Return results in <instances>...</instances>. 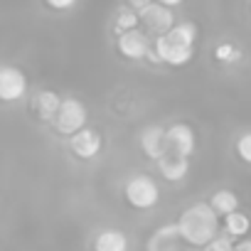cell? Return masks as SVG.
I'll return each instance as SVG.
<instances>
[{
  "mask_svg": "<svg viewBox=\"0 0 251 251\" xmlns=\"http://www.w3.org/2000/svg\"><path fill=\"white\" fill-rule=\"evenodd\" d=\"M214 59H217L219 64H236V62L244 59V52H241V47L234 45V42H219V45L214 47Z\"/></svg>",
  "mask_w": 251,
  "mask_h": 251,
  "instance_id": "cell-19",
  "label": "cell"
},
{
  "mask_svg": "<svg viewBox=\"0 0 251 251\" xmlns=\"http://www.w3.org/2000/svg\"><path fill=\"white\" fill-rule=\"evenodd\" d=\"M101 148H103L101 133H99L96 128H89V126H86L84 131H79L76 136L69 138V151H72L76 158H81V160L96 158V155L101 153Z\"/></svg>",
  "mask_w": 251,
  "mask_h": 251,
  "instance_id": "cell-11",
  "label": "cell"
},
{
  "mask_svg": "<svg viewBox=\"0 0 251 251\" xmlns=\"http://www.w3.org/2000/svg\"><path fill=\"white\" fill-rule=\"evenodd\" d=\"M113 30L116 35H123V32H133V30H141V15L133 13L128 5L121 8L116 13V20H113Z\"/></svg>",
  "mask_w": 251,
  "mask_h": 251,
  "instance_id": "cell-18",
  "label": "cell"
},
{
  "mask_svg": "<svg viewBox=\"0 0 251 251\" xmlns=\"http://www.w3.org/2000/svg\"><path fill=\"white\" fill-rule=\"evenodd\" d=\"M182 241L192 249H204L219 236V214L209 207V202H195L182 209L175 222Z\"/></svg>",
  "mask_w": 251,
  "mask_h": 251,
  "instance_id": "cell-1",
  "label": "cell"
},
{
  "mask_svg": "<svg viewBox=\"0 0 251 251\" xmlns=\"http://www.w3.org/2000/svg\"><path fill=\"white\" fill-rule=\"evenodd\" d=\"M148 251H192V246H187L177 231V224H163L160 229L153 231V236L146 244Z\"/></svg>",
  "mask_w": 251,
  "mask_h": 251,
  "instance_id": "cell-10",
  "label": "cell"
},
{
  "mask_svg": "<svg viewBox=\"0 0 251 251\" xmlns=\"http://www.w3.org/2000/svg\"><path fill=\"white\" fill-rule=\"evenodd\" d=\"M62 101H64V99H62L57 91H52V89H42V91L35 94L32 106H35V111L40 113L42 121H54L57 113H59V108H62Z\"/></svg>",
  "mask_w": 251,
  "mask_h": 251,
  "instance_id": "cell-12",
  "label": "cell"
},
{
  "mask_svg": "<svg viewBox=\"0 0 251 251\" xmlns=\"http://www.w3.org/2000/svg\"><path fill=\"white\" fill-rule=\"evenodd\" d=\"M165 37L170 42H177V45H185V47H197V25L190 23V20L177 23Z\"/></svg>",
  "mask_w": 251,
  "mask_h": 251,
  "instance_id": "cell-17",
  "label": "cell"
},
{
  "mask_svg": "<svg viewBox=\"0 0 251 251\" xmlns=\"http://www.w3.org/2000/svg\"><path fill=\"white\" fill-rule=\"evenodd\" d=\"M251 231V217L249 214H244L241 209L239 212H234V214H229V217H224V234L226 236H231L234 241H241V239H246V234Z\"/></svg>",
  "mask_w": 251,
  "mask_h": 251,
  "instance_id": "cell-15",
  "label": "cell"
},
{
  "mask_svg": "<svg viewBox=\"0 0 251 251\" xmlns=\"http://www.w3.org/2000/svg\"><path fill=\"white\" fill-rule=\"evenodd\" d=\"M234 246H236V241L231 239V236H217L209 246H204L202 251H234Z\"/></svg>",
  "mask_w": 251,
  "mask_h": 251,
  "instance_id": "cell-21",
  "label": "cell"
},
{
  "mask_svg": "<svg viewBox=\"0 0 251 251\" xmlns=\"http://www.w3.org/2000/svg\"><path fill=\"white\" fill-rule=\"evenodd\" d=\"M86 121H89V111H86L84 101H79V99H64L62 101V108H59V113H57V118L52 123H54V131L57 133L72 138V136H76L79 131L86 128Z\"/></svg>",
  "mask_w": 251,
  "mask_h": 251,
  "instance_id": "cell-3",
  "label": "cell"
},
{
  "mask_svg": "<svg viewBox=\"0 0 251 251\" xmlns=\"http://www.w3.org/2000/svg\"><path fill=\"white\" fill-rule=\"evenodd\" d=\"M197 151V133L190 123H173L168 126V153L177 155V158H187Z\"/></svg>",
  "mask_w": 251,
  "mask_h": 251,
  "instance_id": "cell-4",
  "label": "cell"
},
{
  "mask_svg": "<svg viewBox=\"0 0 251 251\" xmlns=\"http://www.w3.org/2000/svg\"><path fill=\"white\" fill-rule=\"evenodd\" d=\"M94 251H128V236L121 229H101L94 236Z\"/></svg>",
  "mask_w": 251,
  "mask_h": 251,
  "instance_id": "cell-13",
  "label": "cell"
},
{
  "mask_svg": "<svg viewBox=\"0 0 251 251\" xmlns=\"http://www.w3.org/2000/svg\"><path fill=\"white\" fill-rule=\"evenodd\" d=\"M209 207L219 214V217H229L234 212H239V197L234 190H217L209 200Z\"/></svg>",
  "mask_w": 251,
  "mask_h": 251,
  "instance_id": "cell-16",
  "label": "cell"
},
{
  "mask_svg": "<svg viewBox=\"0 0 251 251\" xmlns=\"http://www.w3.org/2000/svg\"><path fill=\"white\" fill-rule=\"evenodd\" d=\"M234 251H251V239H241V241H236Z\"/></svg>",
  "mask_w": 251,
  "mask_h": 251,
  "instance_id": "cell-23",
  "label": "cell"
},
{
  "mask_svg": "<svg viewBox=\"0 0 251 251\" xmlns=\"http://www.w3.org/2000/svg\"><path fill=\"white\" fill-rule=\"evenodd\" d=\"M116 47H118V52H121L126 59H143V57H148L151 50H153L151 35H148L146 30H133V32L118 35Z\"/></svg>",
  "mask_w": 251,
  "mask_h": 251,
  "instance_id": "cell-8",
  "label": "cell"
},
{
  "mask_svg": "<svg viewBox=\"0 0 251 251\" xmlns=\"http://www.w3.org/2000/svg\"><path fill=\"white\" fill-rule=\"evenodd\" d=\"M158 170H160V175H163L168 182H180V180H185L187 173H190V160L168 153V155L158 163Z\"/></svg>",
  "mask_w": 251,
  "mask_h": 251,
  "instance_id": "cell-14",
  "label": "cell"
},
{
  "mask_svg": "<svg viewBox=\"0 0 251 251\" xmlns=\"http://www.w3.org/2000/svg\"><path fill=\"white\" fill-rule=\"evenodd\" d=\"M141 23L146 25L148 35H155V37H163L168 35L177 23H175V13L170 8H165L163 3H151L143 13H141Z\"/></svg>",
  "mask_w": 251,
  "mask_h": 251,
  "instance_id": "cell-7",
  "label": "cell"
},
{
  "mask_svg": "<svg viewBox=\"0 0 251 251\" xmlns=\"http://www.w3.org/2000/svg\"><path fill=\"white\" fill-rule=\"evenodd\" d=\"M123 197L133 209H153L160 202V187L151 175L138 173V175H131L126 180Z\"/></svg>",
  "mask_w": 251,
  "mask_h": 251,
  "instance_id": "cell-2",
  "label": "cell"
},
{
  "mask_svg": "<svg viewBox=\"0 0 251 251\" xmlns=\"http://www.w3.org/2000/svg\"><path fill=\"white\" fill-rule=\"evenodd\" d=\"M236 155H239L246 165H251V131H246V133H241V136L236 138Z\"/></svg>",
  "mask_w": 251,
  "mask_h": 251,
  "instance_id": "cell-20",
  "label": "cell"
},
{
  "mask_svg": "<svg viewBox=\"0 0 251 251\" xmlns=\"http://www.w3.org/2000/svg\"><path fill=\"white\" fill-rule=\"evenodd\" d=\"M27 94V76L20 67L3 64L0 67V101L13 103Z\"/></svg>",
  "mask_w": 251,
  "mask_h": 251,
  "instance_id": "cell-6",
  "label": "cell"
},
{
  "mask_svg": "<svg viewBox=\"0 0 251 251\" xmlns=\"http://www.w3.org/2000/svg\"><path fill=\"white\" fill-rule=\"evenodd\" d=\"M141 151L160 163L165 155H168V128H163V126H146V128L141 131Z\"/></svg>",
  "mask_w": 251,
  "mask_h": 251,
  "instance_id": "cell-9",
  "label": "cell"
},
{
  "mask_svg": "<svg viewBox=\"0 0 251 251\" xmlns=\"http://www.w3.org/2000/svg\"><path fill=\"white\" fill-rule=\"evenodd\" d=\"M47 8H52V10H72V8H76V3L74 0H50Z\"/></svg>",
  "mask_w": 251,
  "mask_h": 251,
  "instance_id": "cell-22",
  "label": "cell"
},
{
  "mask_svg": "<svg viewBox=\"0 0 251 251\" xmlns=\"http://www.w3.org/2000/svg\"><path fill=\"white\" fill-rule=\"evenodd\" d=\"M153 52L158 54L160 64H168V67H187V64L195 59L197 47H185V45L170 42V40L163 35V37H155V40H153Z\"/></svg>",
  "mask_w": 251,
  "mask_h": 251,
  "instance_id": "cell-5",
  "label": "cell"
}]
</instances>
